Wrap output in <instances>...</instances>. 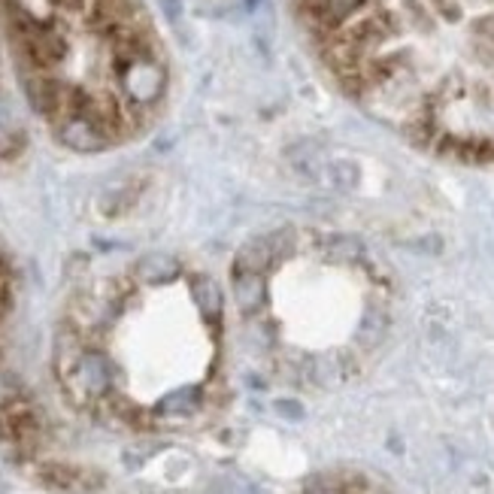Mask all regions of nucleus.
Listing matches in <instances>:
<instances>
[{
	"instance_id": "nucleus-7",
	"label": "nucleus",
	"mask_w": 494,
	"mask_h": 494,
	"mask_svg": "<svg viewBox=\"0 0 494 494\" xmlns=\"http://www.w3.org/2000/svg\"><path fill=\"white\" fill-rule=\"evenodd\" d=\"M201 406V388L194 385H185V388H176V392L164 394L155 406L158 415H188Z\"/></svg>"
},
{
	"instance_id": "nucleus-9",
	"label": "nucleus",
	"mask_w": 494,
	"mask_h": 494,
	"mask_svg": "<svg viewBox=\"0 0 494 494\" xmlns=\"http://www.w3.org/2000/svg\"><path fill=\"white\" fill-rule=\"evenodd\" d=\"M6 307H9V298H6V289L0 285V316L6 312Z\"/></svg>"
},
{
	"instance_id": "nucleus-6",
	"label": "nucleus",
	"mask_w": 494,
	"mask_h": 494,
	"mask_svg": "<svg viewBox=\"0 0 494 494\" xmlns=\"http://www.w3.org/2000/svg\"><path fill=\"white\" fill-rule=\"evenodd\" d=\"M234 298L243 307V312H255L264 300V282L261 273L234 270Z\"/></svg>"
},
{
	"instance_id": "nucleus-3",
	"label": "nucleus",
	"mask_w": 494,
	"mask_h": 494,
	"mask_svg": "<svg viewBox=\"0 0 494 494\" xmlns=\"http://www.w3.org/2000/svg\"><path fill=\"white\" fill-rule=\"evenodd\" d=\"M40 479L49 489L64 494H89L100 489L98 477H91V473H85L79 468H70V464H46V468H40Z\"/></svg>"
},
{
	"instance_id": "nucleus-8",
	"label": "nucleus",
	"mask_w": 494,
	"mask_h": 494,
	"mask_svg": "<svg viewBox=\"0 0 494 494\" xmlns=\"http://www.w3.org/2000/svg\"><path fill=\"white\" fill-rule=\"evenodd\" d=\"M192 298L197 303V310H201L206 319L218 321V316H222V291H218V285L213 279L194 277L192 279Z\"/></svg>"
},
{
	"instance_id": "nucleus-5",
	"label": "nucleus",
	"mask_w": 494,
	"mask_h": 494,
	"mask_svg": "<svg viewBox=\"0 0 494 494\" xmlns=\"http://www.w3.org/2000/svg\"><path fill=\"white\" fill-rule=\"evenodd\" d=\"M137 277L152 285L170 282L179 277V261L170 258V255H142L137 261Z\"/></svg>"
},
{
	"instance_id": "nucleus-1",
	"label": "nucleus",
	"mask_w": 494,
	"mask_h": 494,
	"mask_svg": "<svg viewBox=\"0 0 494 494\" xmlns=\"http://www.w3.org/2000/svg\"><path fill=\"white\" fill-rule=\"evenodd\" d=\"M340 89L406 142L494 164V0H294Z\"/></svg>"
},
{
	"instance_id": "nucleus-4",
	"label": "nucleus",
	"mask_w": 494,
	"mask_h": 494,
	"mask_svg": "<svg viewBox=\"0 0 494 494\" xmlns=\"http://www.w3.org/2000/svg\"><path fill=\"white\" fill-rule=\"evenodd\" d=\"M76 383L89 397H100L112 385V367L100 352H85L76 361Z\"/></svg>"
},
{
	"instance_id": "nucleus-2",
	"label": "nucleus",
	"mask_w": 494,
	"mask_h": 494,
	"mask_svg": "<svg viewBox=\"0 0 494 494\" xmlns=\"http://www.w3.org/2000/svg\"><path fill=\"white\" fill-rule=\"evenodd\" d=\"M13 43L52 40L70 64L94 61L112 46L125 52H161L137 0H4Z\"/></svg>"
}]
</instances>
